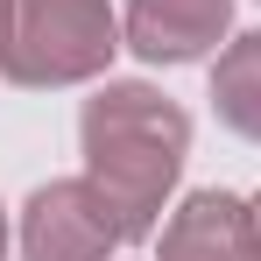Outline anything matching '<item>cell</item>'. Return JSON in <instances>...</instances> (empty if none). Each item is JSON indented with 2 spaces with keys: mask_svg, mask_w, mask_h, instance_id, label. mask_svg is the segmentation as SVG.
<instances>
[{
  "mask_svg": "<svg viewBox=\"0 0 261 261\" xmlns=\"http://www.w3.org/2000/svg\"><path fill=\"white\" fill-rule=\"evenodd\" d=\"M78 134H85V170L113 198L127 240L155 233V212H163L176 170H184V148H191L184 106L148 85H106L99 99H85Z\"/></svg>",
  "mask_w": 261,
  "mask_h": 261,
  "instance_id": "6da1fadb",
  "label": "cell"
},
{
  "mask_svg": "<svg viewBox=\"0 0 261 261\" xmlns=\"http://www.w3.org/2000/svg\"><path fill=\"white\" fill-rule=\"evenodd\" d=\"M120 49L106 0H7L0 29V71L14 85H78L99 78Z\"/></svg>",
  "mask_w": 261,
  "mask_h": 261,
  "instance_id": "7a4b0ae2",
  "label": "cell"
},
{
  "mask_svg": "<svg viewBox=\"0 0 261 261\" xmlns=\"http://www.w3.org/2000/svg\"><path fill=\"white\" fill-rule=\"evenodd\" d=\"M120 240H127V226L92 176L43 184L21 212V254L29 261H106Z\"/></svg>",
  "mask_w": 261,
  "mask_h": 261,
  "instance_id": "3957f363",
  "label": "cell"
},
{
  "mask_svg": "<svg viewBox=\"0 0 261 261\" xmlns=\"http://www.w3.org/2000/svg\"><path fill=\"white\" fill-rule=\"evenodd\" d=\"M163 261H261V219L233 191H198L163 226Z\"/></svg>",
  "mask_w": 261,
  "mask_h": 261,
  "instance_id": "277c9868",
  "label": "cell"
},
{
  "mask_svg": "<svg viewBox=\"0 0 261 261\" xmlns=\"http://www.w3.org/2000/svg\"><path fill=\"white\" fill-rule=\"evenodd\" d=\"M233 0H127V49L148 64H191L226 36Z\"/></svg>",
  "mask_w": 261,
  "mask_h": 261,
  "instance_id": "5b68a950",
  "label": "cell"
},
{
  "mask_svg": "<svg viewBox=\"0 0 261 261\" xmlns=\"http://www.w3.org/2000/svg\"><path fill=\"white\" fill-rule=\"evenodd\" d=\"M212 106H219V120H226L233 134L261 141V29L240 36V43L219 57V71H212Z\"/></svg>",
  "mask_w": 261,
  "mask_h": 261,
  "instance_id": "8992f818",
  "label": "cell"
},
{
  "mask_svg": "<svg viewBox=\"0 0 261 261\" xmlns=\"http://www.w3.org/2000/svg\"><path fill=\"white\" fill-rule=\"evenodd\" d=\"M0 254H7V219H0Z\"/></svg>",
  "mask_w": 261,
  "mask_h": 261,
  "instance_id": "52a82bcc",
  "label": "cell"
},
{
  "mask_svg": "<svg viewBox=\"0 0 261 261\" xmlns=\"http://www.w3.org/2000/svg\"><path fill=\"white\" fill-rule=\"evenodd\" d=\"M0 29H7V0H0Z\"/></svg>",
  "mask_w": 261,
  "mask_h": 261,
  "instance_id": "ba28073f",
  "label": "cell"
}]
</instances>
